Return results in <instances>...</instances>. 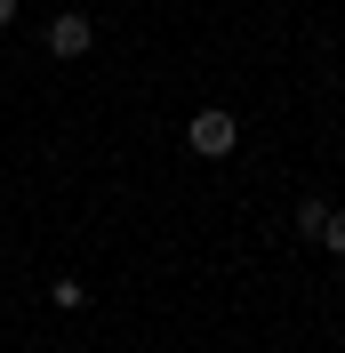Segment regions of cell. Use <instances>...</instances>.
I'll return each mask as SVG.
<instances>
[{
	"label": "cell",
	"instance_id": "cell-4",
	"mask_svg": "<svg viewBox=\"0 0 345 353\" xmlns=\"http://www.w3.org/2000/svg\"><path fill=\"white\" fill-rule=\"evenodd\" d=\"M48 297H57L65 313H81V305H88V289H81V281H48Z\"/></svg>",
	"mask_w": 345,
	"mask_h": 353
},
{
	"label": "cell",
	"instance_id": "cell-2",
	"mask_svg": "<svg viewBox=\"0 0 345 353\" xmlns=\"http://www.w3.org/2000/svg\"><path fill=\"white\" fill-rule=\"evenodd\" d=\"M88 48H97V24L81 17V8H65V17H48V57H88Z\"/></svg>",
	"mask_w": 345,
	"mask_h": 353
},
{
	"label": "cell",
	"instance_id": "cell-6",
	"mask_svg": "<svg viewBox=\"0 0 345 353\" xmlns=\"http://www.w3.org/2000/svg\"><path fill=\"white\" fill-rule=\"evenodd\" d=\"M17 8H24V0H0V32H8V24H17Z\"/></svg>",
	"mask_w": 345,
	"mask_h": 353
},
{
	"label": "cell",
	"instance_id": "cell-1",
	"mask_svg": "<svg viewBox=\"0 0 345 353\" xmlns=\"http://www.w3.org/2000/svg\"><path fill=\"white\" fill-rule=\"evenodd\" d=\"M185 145H193L201 161H225V153L241 145V121H233L225 105H209V112H193V121H185Z\"/></svg>",
	"mask_w": 345,
	"mask_h": 353
},
{
	"label": "cell",
	"instance_id": "cell-5",
	"mask_svg": "<svg viewBox=\"0 0 345 353\" xmlns=\"http://www.w3.org/2000/svg\"><path fill=\"white\" fill-rule=\"evenodd\" d=\"M322 249H337V257H345V209H329V225H322Z\"/></svg>",
	"mask_w": 345,
	"mask_h": 353
},
{
	"label": "cell",
	"instance_id": "cell-3",
	"mask_svg": "<svg viewBox=\"0 0 345 353\" xmlns=\"http://www.w3.org/2000/svg\"><path fill=\"white\" fill-rule=\"evenodd\" d=\"M322 225H329V201H297V209H289V233H297V241H322Z\"/></svg>",
	"mask_w": 345,
	"mask_h": 353
}]
</instances>
